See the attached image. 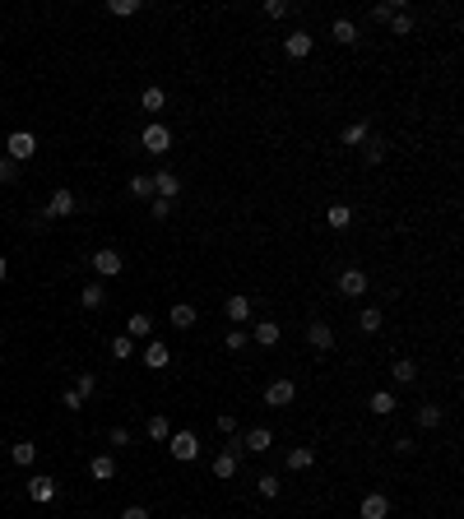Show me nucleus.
<instances>
[{"mask_svg":"<svg viewBox=\"0 0 464 519\" xmlns=\"http://www.w3.org/2000/svg\"><path fill=\"white\" fill-rule=\"evenodd\" d=\"M28 501H37V505H46V501H56V477H46V473H37L28 482Z\"/></svg>","mask_w":464,"mask_h":519,"instance_id":"obj_7","label":"nucleus"},{"mask_svg":"<svg viewBox=\"0 0 464 519\" xmlns=\"http://www.w3.org/2000/svg\"><path fill=\"white\" fill-rule=\"evenodd\" d=\"M125 334H130V338H149V334H154V320H149V316H139V311H135V316L125 320Z\"/></svg>","mask_w":464,"mask_h":519,"instance_id":"obj_24","label":"nucleus"},{"mask_svg":"<svg viewBox=\"0 0 464 519\" xmlns=\"http://www.w3.org/2000/svg\"><path fill=\"white\" fill-rule=\"evenodd\" d=\"M61 403H65V408H84V394H79V390H65Z\"/></svg>","mask_w":464,"mask_h":519,"instance_id":"obj_45","label":"nucleus"},{"mask_svg":"<svg viewBox=\"0 0 464 519\" xmlns=\"http://www.w3.org/2000/svg\"><path fill=\"white\" fill-rule=\"evenodd\" d=\"M269 445H274L269 427H251V431H242V450H247V455H265Z\"/></svg>","mask_w":464,"mask_h":519,"instance_id":"obj_6","label":"nucleus"},{"mask_svg":"<svg viewBox=\"0 0 464 519\" xmlns=\"http://www.w3.org/2000/svg\"><path fill=\"white\" fill-rule=\"evenodd\" d=\"M149 214H154L158 223H163V218L172 214V199H158V195H154V199H149Z\"/></svg>","mask_w":464,"mask_h":519,"instance_id":"obj_43","label":"nucleus"},{"mask_svg":"<svg viewBox=\"0 0 464 519\" xmlns=\"http://www.w3.org/2000/svg\"><path fill=\"white\" fill-rule=\"evenodd\" d=\"M139 144H144V153H154V158H163V153L172 149V130L168 125H144V135H139Z\"/></svg>","mask_w":464,"mask_h":519,"instance_id":"obj_2","label":"nucleus"},{"mask_svg":"<svg viewBox=\"0 0 464 519\" xmlns=\"http://www.w3.org/2000/svg\"><path fill=\"white\" fill-rule=\"evenodd\" d=\"M247 338H251V334H247V329H232V334H228V338H223V343H228V348H232V352H242V348H247Z\"/></svg>","mask_w":464,"mask_h":519,"instance_id":"obj_44","label":"nucleus"},{"mask_svg":"<svg viewBox=\"0 0 464 519\" xmlns=\"http://www.w3.org/2000/svg\"><path fill=\"white\" fill-rule=\"evenodd\" d=\"M144 367H149V371L168 367V343H158V338H154V343H149V348H144Z\"/></svg>","mask_w":464,"mask_h":519,"instance_id":"obj_23","label":"nucleus"},{"mask_svg":"<svg viewBox=\"0 0 464 519\" xmlns=\"http://www.w3.org/2000/svg\"><path fill=\"white\" fill-rule=\"evenodd\" d=\"M357 329H362V334H376V329H381V311H376V306H362V311H357Z\"/></svg>","mask_w":464,"mask_h":519,"instance_id":"obj_27","label":"nucleus"},{"mask_svg":"<svg viewBox=\"0 0 464 519\" xmlns=\"http://www.w3.org/2000/svg\"><path fill=\"white\" fill-rule=\"evenodd\" d=\"M293 399H297V385L288 381V376H278V381L265 385V403H269V408H288Z\"/></svg>","mask_w":464,"mask_h":519,"instance_id":"obj_3","label":"nucleus"},{"mask_svg":"<svg viewBox=\"0 0 464 519\" xmlns=\"http://www.w3.org/2000/svg\"><path fill=\"white\" fill-rule=\"evenodd\" d=\"M139 102H144V111H163V102H168V98H163V89H144V98H139Z\"/></svg>","mask_w":464,"mask_h":519,"instance_id":"obj_40","label":"nucleus"},{"mask_svg":"<svg viewBox=\"0 0 464 519\" xmlns=\"http://www.w3.org/2000/svg\"><path fill=\"white\" fill-rule=\"evenodd\" d=\"M75 390H79L84 399H89L93 390H98V376H93V371H79V376H75Z\"/></svg>","mask_w":464,"mask_h":519,"instance_id":"obj_41","label":"nucleus"},{"mask_svg":"<svg viewBox=\"0 0 464 519\" xmlns=\"http://www.w3.org/2000/svg\"><path fill=\"white\" fill-rule=\"evenodd\" d=\"M339 292L343 297H362V292H367V274H362V269H343L339 274Z\"/></svg>","mask_w":464,"mask_h":519,"instance_id":"obj_9","label":"nucleus"},{"mask_svg":"<svg viewBox=\"0 0 464 519\" xmlns=\"http://www.w3.org/2000/svg\"><path fill=\"white\" fill-rule=\"evenodd\" d=\"M130 195L135 199H154V176H130Z\"/></svg>","mask_w":464,"mask_h":519,"instance_id":"obj_34","label":"nucleus"},{"mask_svg":"<svg viewBox=\"0 0 464 519\" xmlns=\"http://www.w3.org/2000/svg\"><path fill=\"white\" fill-rule=\"evenodd\" d=\"M33 153H37V135H33V130H15V135L5 139V158H15V163H28Z\"/></svg>","mask_w":464,"mask_h":519,"instance_id":"obj_1","label":"nucleus"},{"mask_svg":"<svg viewBox=\"0 0 464 519\" xmlns=\"http://www.w3.org/2000/svg\"><path fill=\"white\" fill-rule=\"evenodd\" d=\"M293 10H297L293 0H269V5H265V15H269V19H288Z\"/></svg>","mask_w":464,"mask_h":519,"instance_id":"obj_36","label":"nucleus"},{"mask_svg":"<svg viewBox=\"0 0 464 519\" xmlns=\"http://www.w3.org/2000/svg\"><path fill=\"white\" fill-rule=\"evenodd\" d=\"M390 376H395V381H400V385H413V381H418V367H413V362H409V357H400Z\"/></svg>","mask_w":464,"mask_h":519,"instance_id":"obj_32","label":"nucleus"},{"mask_svg":"<svg viewBox=\"0 0 464 519\" xmlns=\"http://www.w3.org/2000/svg\"><path fill=\"white\" fill-rule=\"evenodd\" d=\"M79 306H84V311H98V306H107V292H102V283H89V288L79 292Z\"/></svg>","mask_w":464,"mask_h":519,"instance_id":"obj_21","label":"nucleus"},{"mask_svg":"<svg viewBox=\"0 0 464 519\" xmlns=\"http://www.w3.org/2000/svg\"><path fill=\"white\" fill-rule=\"evenodd\" d=\"M218 431H223V436H237V417H228V412H223V417H218Z\"/></svg>","mask_w":464,"mask_h":519,"instance_id":"obj_46","label":"nucleus"},{"mask_svg":"<svg viewBox=\"0 0 464 519\" xmlns=\"http://www.w3.org/2000/svg\"><path fill=\"white\" fill-rule=\"evenodd\" d=\"M130 352H135V338H130V334H116V338H111V357H116V362H125Z\"/></svg>","mask_w":464,"mask_h":519,"instance_id":"obj_35","label":"nucleus"},{"mask_svg":"<svg viewBox=\"0 0 464 519\" xmlns=\"http://www.w3.org/2000/svg\"><path fill=\"white\" fill-rule=\"evenodd\" d=\"M168 450H172V459H195L200 455V436H195V431H172L168 436Z\"/></svg>","mask_w":464,"mask_h":519,"instance_id":"obj_4","label":"nucleus"},{"mask_svg":"<svg viewBox=\"0 0 464 519\" xmlns=\"http://www.w3.org/2000/svg\"><path fill=\"white\" fill-rule=\"evenodd\" d=\"M441 417H446V412L436 408V403H422V408H418V427L432 431V427H441Z\"/></svg>","mask_w":464,"mask_h":519,"instance_id":"obj_29","label":"nucleus"},{"mask_svg":"<svg viewBox=\"0 0 464 519\" xmlns=\"http://www.w3.org/2000/svg\"><path fill=\"white\" fill-rule=\"evenodd\" d=\"M5 274H10V264H5V260H0V283H5Z\"/></svg>","mask_w":464,"mask_h":519,"instance_id":"obj_49","label":"nucleus"},{"mask_svg":"<svg viewBox=\"0 0 464 519\" xmlns=\"http://www.w3.org/2000/svg\"><path fill=\"white\" fill-rule=\"evenodd\" d=\"M177 190H181L177 172H158V176H154V195L158 199H177Z\"/></svg>","mask_w":464,"mask_h":519,"instance_id":"obj_17","label":"nucleus"},{"mask_svg":"<svg viewBox=\"0 0 464 519\" xmlns=\"http://www.w3.org/2000/svg\"><path fill=\"white\" fill-rule=\"evenodd\" d=\"M367 139H371L367 121H353V125H343V144H348V149H357V144H367Z\"/></svg>","mask_w":464,"mask_h":519,"instance_id":"obj_25","label":"nucleus"},{"mask_svg":"<svg viewBox=\"0 0 464 519\" xmlns=\"http://www.w3.org/2000/svg\"><path fill=\"white\" fill-rule=\"evenodd\" d=\"M70 214H75V195H70V190H65V185H61V190H56V195L46 199L42 218H46V223H51V218H70Z\"/></svg>","mask_w":464,"mask_h":519,"instance_id":"obj_5","label":"nucleus"},{"mask_svg":"<svg viewBox=\"0 0 464 519\" xmlns=\"http://www.w3.org/2000/svg\"><path fill=\"white\" fill-rule=\"evenodd\" d=\"M386 139H367V144H362V163H367V167H376V163H381V158H386Z\"/></svg>","mask_w":464,"mask_h":519,"instance_id":"obj_28","label":"nucleus"},{"mask_svg":"<svg viewBox=\"0 0 464 519\" xmlns=\"http://www.w3.org/2000/svg\"><path fill=\"white\" fill-rule=\"evenodd\" d=\"M121 519H149V510H144V505H125Z\"/></svg>","mask_w":464,"mask_h":519,"instance_id":"obj_47","label":"nucleus"},{"mask_svg":"<svg viewBox=\"0 0 464 519\" xmlns=\"http://www.w3.org/2000/svg\"><path fill=\"white\" fill-rule=\"evenodd\" d=\"M107 441H111V445H130V431H125V427H111Z\"/></svg>","mask_w":464,"mask_h":519,"instance_id":"obj_48","label":"nucleus"},{"mask_svg":"<svg viewBox=\"0 0 464 519\" xmlns=\"http://www.w3.org/2000/svg\"><path fill=\"white\" fill-rule=\"evenodd\" d=\"M232 473H237V455H228V450L214 455V477H232Z\"/></svg>","mask_w":464,"mask_h":519,"instance_id":"obj_33","label":"nucleus"},{"mask_svg":"<svg viewBox=\"0 0 464 519\" xmlns=\"http://www.w3.org/2000/svg\"><path fill=\"white\" fill-rule=\"evenodd\" d=\"M256 487H260V496H278V491H283V482H278L274 473H260V477H256Z\"/></svg>","mask_w":464,"mask_h":519,"instance_id":"obj_37","label":"nucleus"},{"mask_svg":"<svg viewBox=\"0 0 464 519\" xmlns=\"http://www.w3.org/2000/svg\"><path fill=\"white\" fill-rule=\"evenodd\" d=\"M395 10H404L400 0H381V5L371 10V19H376V24H390V15H395Z\"/></svg>","mask_w":464,"mask_h":519,"instance_id":"obj_38","label":"nucleus"},{"mask_svg":"<svg viewBox=\"0 0 464 519\" xmlns=\"http://www.w3.org/2000/svg\"><path fill=\"white\" fill-rule=\"evenodd\" d=\"M283 51H288L293 61L311 56V33H288V37H283Z\"/></svg>","mask_w":464,"mask_h":519,"instance_id":"obj_11","label":"nucleus"},{"mask_svg":"<svg viewBox=\"0 0 464 519\" xmlns=\"http://www.w3.org/2000/svg\"><path fill=\"white\" fill-rule=\"evenodd\" d=\"M10 459H15L19 468H28L33 459H37V445H33V441H19V445H10Z\"/></svg>","mask_w":464,"mask_h":519,"instance_id":"obj_26","label":"nucleus"},{"mask_svg":"<svg viewBox=\"0 0 464 519\" xmlns=\"http://www.w3.org/2000/svg\"><path fill=\"white\" fill-rule=\"evenodd\" d=\"M386 515H390V501L381 496V491L362 496V519H386Z\"/></svg>","mask_w":464,"mask_h":519,"instance_id":"obj_16","label":"nucleus"},{"mask_svg":"<svg viewBox=\"0 0 464 519\" xmlns=\"http://www.w3.org/2000/svg\"><path fill=\"white\" fill-rule=\"evenodd\" d=\"M144 436H149V441H168V436H172V422L163 417V412H158V417H149V427H144Z\"/></svg>","mask_w":464,"mask_h":519,"instance_id":"obj_30","label":"nucleus"},{"mask_svg":"<svg viewBox=\"0 0 464 519\" xmlns=\"http://www.w3.org/2000/svg\"><path fill=\"white\" fill-rule=\"evenodd\" d=\"M367 408H371V412H376V417H390V412L400 408V399L390 394V390H376V394H371V399H367Z\"/></svg>","mask_w":464,"mask_h":519,"instance_id":"obj_14","label":"nucleus"},{"mask_svg":"<svg viewBox=\"0 0 464 519\" xmlns=\"http://www.w3.org/2000/svg\"><path fill=\"white\" fill-rule=\"evenodd\" d=\"M390 33H395V37L413 33V15H409V10H395V15H390Z\"/></svg>","mask_w":464,"mask_h":519,"instance_id":"obj_31","label":"nucleus"},{"mask_svg":"<svg viewBox=\"0 0 464 519\" xmlns=\"http://www.w3.org/2000/svg\"><path fill=\"white\" fill-rule=\"evenodd\" d=\"M311 464H316V455H311L307 445H293V450H288V468H293V473H307Z\"/></svg>","mask_w":464,"mask_h":519,"instance_id":"obj_22","label":"nucleus"},{"mask_svg":"<svg viewBox=\"0 0 464 519\" xmlns=\"http://www.w3.org/2000/svg\"><path fill=\"white\" fill-rule=\"evenodd\" d=\"M19 181V163L15 158H0V185H15Z\"/></svg>","mask_w":464,"mask_h":519,"instance_id":"obj_39","label":"nucleus"},{"mask_svg":"<svg viewBox=\"0 0 464 519\" xmlns=\"http://www.w3.org/2000/svg\"><path fill=\"white\" fill-rule=\"evenodd\" d=\"M307 343H311L316 352H330V348H334V329H330V325H321V320L307 325Z\"/></svg>","mask_w":464,"mask_h":519,"instance_id":"obj_8","label":"nucleus"},{"mask_svg":"<svg viewBox=\"0 0 464 519\" xmlns=\"http://www.w3.org/2000/svg\"><path fill=\"white\" fill-rule=\"evenodd\" d=\"M89 473L98 477V482H111V477H116V459H111V455H93L89 459Z\"/></svg>","mask_w":464,"mask_h":519,"instance_id":"obj_15","label":"nucleus"},{"mask_svg":"<svg viewBox=\"0 0 464 519\" xmlns=\"http://www.w3.org/2000/svg\"><path fill=\"white\" fill-rule=\"evenodd\" d=\"M330 37H334L339 46H353V42H357V24H353V19H334V28H330Z\"/></svg>","mask_w":464,"mask_h":519,"instance_id":"obj_19","label":"nucleus"},{"mask_svg":"<svg viewBox=\"0 0 464 519\" xmlns=\"http://www.w3.org/2000/svg\"><path fill=\"white\" fill-rule=\"evenodd\" d=\"M251 302H256V297H228V306H223V311H228V320L232 325H247L251 320Z\"/></svg>","mask_w":464,"mask_h":519,"instance_id":"obj_13","label":"nucleus"},{"mask_svg":"<svg viewBox=\"0 0 464 519\" xmlns=\"http://www.w3.org/2000/svg\"><path fill=\"white\" fill-rule=\"evenodd\" d=\"M107 10H111V15H139V0H111V5H107Z\"/></svg>","mask_w":464,"mask_h":519,"instance_id":"obj_42","label":"nucleus"},{"mask_svg":"<svg viewBox=\"0 0 464 519\" xmlns=\"http://www.w3.org/2000/svg\"><path fill=\"white\" fill-rule=\"evenodd\" d=\"M278 334H283V329H278L274 320H260L256 329H251V338H256L260 348H274V343H278Z\"/></svg>","mask_w":464,"mask_h":519,"instance_id":"obj_20","label":"nucleus"},{"mask_svg":"<svg viewBox=\"0 0 464 519\" xmlns=\"http://www.w3.org/2000/svg\"><path fill=\"white\" fill-rule=\"evenodd\" d=\"M89 264H93V269H98V274H102V278L121 274V255H116V251H107V246H102V251H98V255H93Z\"/></svg>","mask_w":464,"mask_h":519,"instance_id":"obj_10","label":"nucleus"},{"mask_svg":"<svg viewBox=\"0 0 464 519\" xmlns=\"http://www.w3.org/2000/svg\"><path fill=\"white\" fill-rule=\"evenodd\" d=\"M168 320H172V329H190V325H195V306L190 302H172Z\"/></svg>","mask_w":464,"mask_h":519,"instance_id":"obj_12","label":"nucleus"},{"mask_svg":"<svg viewBox=\"0 0 464 519\" xmlns=\"http://www.w3.org/2000/svg\"><path fill=\"white\" fill-rule=\"evenodd\" d=\"M348 223H353V209H348V204H330V209H325V228L343 232Z\"/></svg>","mask_w":464,"mask_h":519,"instance_id":"obj_18","label":"nucleus"}]
</instances>
